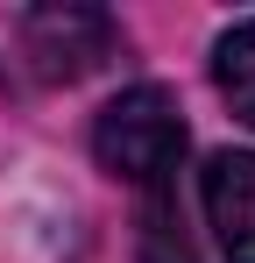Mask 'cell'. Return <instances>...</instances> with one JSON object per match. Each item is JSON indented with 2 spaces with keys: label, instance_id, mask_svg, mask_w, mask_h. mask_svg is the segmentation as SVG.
<instances>
[{
  "label": "cell",
  "instance_id": "cell-2",
  "mask_svg": "<svg viewBox=\"0 0 255 263\" xmlns=\"http://www.w3.org/2000/svg\"><path fill=\"white\" fill-rule=\"evenodd\" d=\"M14 43H22V64L36 71L42 86H71L92 64L114 57V22L99 7H71V0H50V7H29L14 22Z\"/></svg>",
  "mask_w": 255,
  "mask_h": 263
},
{
  "label": "cell",
  "instance_id": "cell-1",
  "mask_svg": "<svg viewBox=\"0 0 255 263\" xmlns=\"http://www.w3.org/2000/svg\"><path fill=\"white\" fill-rule=\"evenodd\" d=\"M92 157L128 185H170L177 157H184V114L163 86H128L121 100L99 107L92 121Z\"/></svg>",
  "mask_w": 255,
  "mask_h": 263
},
{
  "label": "cell",
  "instance_id": "cell-3",
  "mask_svg": "<svg viewBox=\"0 0 255 263\" xmlns=\"http://www.w3.org/2000/svg\"><path fill=\"white\" fill-rule=\"evenodd\" d=\"M199 199H206V220L227 249V263H255V157L220 149L199 178Z\"/></svg>",
  "mask_w": 255,
  "mask_h": 263
},
{
  "label": "cell",
  "instance_id": "cell-4",
  "mask_svg": "<svg viewBox=\"0 0 255 263\" xmlns=\"http://www.w3.org/2000/svg\"><path fill=\"white\" fill-rule=\"evenodd\" d=\"M213 86L227 92V107L255 128V22H234L213 43Z\"/></svg>",
  "mask_w": 255,
  "mask_h": 263
},
{
  "label": "cell",
  "instance_id": "cell-5",
  "mask_svg": "<svg viewBox=\"0 0 255 263\" xmlns=\"http://www.w3.org/2000/svg\"><path fill=\"white\" fill-rule=\"evenodd\" d=\"M142 263H199V242L184 228V206L170 199V185H156L142 206Z\"/></svg>",
  "mask_w": 255,
  "mask_h": 263
}]
</instances>
